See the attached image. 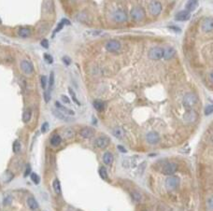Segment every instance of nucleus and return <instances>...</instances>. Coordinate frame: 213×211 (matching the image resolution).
Returning a JSON list of instances; mask_svg holds the SVG:
<instances>
[{
  "label": "nucleus",
  "mask_w": 213,
  "mask_h": 211,
  "mask_svg": "<svg viewBox=\"0 0 213 211\" xmlns=\"http://www.w3.org/2000/svg\"><path fill=\"white\" fill-rule=\"evenodd\" d=\"M197 101H198L197 96H196L195 93H186L184 96H183V99H182L183 106H184L186 109H191V108H192L193 106L196 105Z\"/></svg>",
  "instance_id": "nucleus-1"
},
{
  "label": "nucleus",
  "mask_w": 213,
  "mask_h": 211,
  "mask_svg": "<svg viewBox=\"0 0 213 211\" xmlns=\"http://www.w3.org/2000/svg\"><path fill=\"white\" fill-rule=\"evenodd\" d=\"M130 15H131V18L133 19L134 21L139 22V21L144 20V18H145V11H144L143 8H141L139 6L134 7L131 9Z\"/></svg>",
  "instance_id": "nucleus-2"
},
{
  "label": "nucleus",
  "mask_w": 213,
  "mask_h": 211,
  "mask_svg": "<svg viewBox=\"0 0 213 211\" xmlns=\"http://www.w3.org/2000/svg\"><path fill=\"white\" fill-rule=\"evenodd\" d=\"M164 49H163V48L154 47V48H151V49L149 51L148 56L150 59L157 61V60L164 58Z\"/></svg>",
  "instance_id": "nucleus-3"
},
{
  "label": "nucleus",
  "mask_w": 213,
  "mask_h": 211,
  "mask_svg": "<svg viewBox=\"0 0 213 211\" xmlns=\"http://www.w3.org/2000/svg\"><path fill=\"white\" fill-rule=\"evenodd\" d=\"M177 170H178V165L176 164V162H166V164L163 165V168H162L163 174L167 175V176L173 175Z\"/></svg>",
  "instance_id": "nucleus-4"
},
{
  "label": "nucleus",
  "mask_w": 213,
  "mask_h": 211,
  "mask_svg": "<svg viewBox=\"0 0 213 211\" xmlns=\"http://www.w3.org/2000/svg\"><path fill=\"white\" fill-rule=\"evenodd\" d=\"M162 9H163L162 4L159 1H157V0H153L149 5V11L153 16H158L161 13Z\"/></svg>",
  "instance_id": "nucleus-5"
},
{
  "label": "nucleus",
  "mask_w": 213,
  "mask_h": 211,
  "mask_svg": "<svg viewBox=\"0 0 213 211\" xmlns=\"http://www.w3.org/2000/svg\"><path fill=\"white\" fill-rule=\"evenodd\" d=\"M112 19L113 21L116 22V23H119V24H122V23H124L127 21V14L125 13L123 11L122 9H118V11H116L113 12L112 14Z\"/></svg>",
  "instance_id": "nucleus-6"
},
{
  "label": "nucleus",
  "mask_w": 213,
  "mask_h": 211,
  "mask_svg": "<svg viewBox=\"0 0 213 211\" xmlns=\"http://www.w3.org/2000/svg\"><path fill=\"white\" fill-rule=\"evenodd\" d=\"M201 30L204 33H210L213 31V18H206L203 20Z\"/></svg>",
  "instance_id": "nucleus-7"
},
{
  "label": "nucleus",
  "mask_w": 213,
  "mask_h": 211,
  "mask_svg": "<svg viewBox=\"0 0 213 211\" xmlns=\"http://www.w3.org/2000/svg\"><path fill=\"white\" fill-rule=\"evenodd\" d=\"M121 43L117 40H110L106 44V50L109 51L110 52H116L121 50Z\"/></svg>",
  "instance_id": "nucleus-8"
},
{
  "label": "nucleus",
  "mask_w": 213,
  "mask_h": 211,
  "mask_svg": "<svg viewBox=\"0 0 213 211\" xmlns=\"http://www.w3.org/2000/svg\"><path fill=\"white\" fill-rule=\"evenodd\" d=\"M180 178L178 177H169L166 180V186L169 190H175L180 185Z\"/></svg>",
  "instance_id": "nucleus-9"
},
{
  "label": "nucleus",
  "mask_w": 213,
  "mask_h": 211,
  "mask_svg": "<svg viewBox=\"0 0 213 211\" xmlns=\"http://www.w3.org/2000/svg\"><path fill=\"white\" fill-rule=\"evenodd\" d=\"M110 140L108 137H99L94 140V146L98 149H105L109 146Z\"/></svg>",
  "instance_id": "nucleus-10"
},
{
  "label": "nucleus",
  "mask_w": 213,
  "mask_h": 211,
  "mask_svg": "<svg viewBox=\"0 0 213 211\" xmlns=\"http://www.w3.org/2000/svg\"><path fill=\"white\" fill-rule=\"evenodd\" d=\"M21 69L25 75H31L34 71V68L30 62H28L26 60H23L20 64Z\"/></svg>",
  "instance_id": "nucleus-11"
},
{
  "label": "nucleus",
  "mask_w": 213,
  "mask_h": 211,
  "mask_svg": "<svg viewBox=\"0 0 213 211\" xmlns=\"http://www.w3.org/2000/svg\"><path fill=\"white\" fill-rule=\"evenodd\" d=\"M191 17V13L188 11H179L176 15H175V20L178 22H184L189 20Z\"/></svg>",
  "instance_id": "nucleus-12"
},
{
  "label": "nucleus",
  "mask_w": 213,
  "mask_h": 211,
  "mask_svg": "<svg viewBox=\"0 0 213 211\" xmlns=\"http://www.w3.org/2000/svg\"><path fill=\"white\" fill-rule=\"evenodd\" d=\"M146 139L150 144H157L160 140V136L158 135V133L156 132H150L147 134Z\"/></svg>",
  "instance_id": "nucleus-13"
},
{
  "label": "nucleus",
  "mask_w": 213,
  "mask_h": 211,
  "mask_svg": "<svg viewBox=\"0 0 213 211\" xmlns=\"http://www.w3.org/2000/svg\"><path fill=\"white\" fill-rule=\"evenodd\" d=\"M52 114L54 115V117L57 118V119H59L61 121H70L71 119L68 118V116L67 115H65V113L61 112L60 110H58V109H52Z\"/></svg>",
  "instance_id": "nucleus-14"
},
{
  "label": "nucleus",
  "mask_w": 213,
  "mask_h": 211,
  "mask_svg": "<svg viewBox=\"0 0 213 211\" xmlns=\"http://www.w3.org/2000/svg\"><path fill=\"white\" fill-rule=\"evenodd\" d=\"M55 107L57 108L58 110H60L61 112L65 113V115H67V116H73V115H75V112H74L73 110H71V109H67V108L64 107V106L61 105L58 101L55 102Z\"/></svg>",
  "instance_id": "nucleus-15"
},
{
  "label": "nucleus",
  "mask_w": 213,
  "mask_h": 211,
  "mask_svg": "<svg viewBox=\"0 0 213 211\" xmlns=\"http://www.w3.org/2000/svg\"><path fill=\"white\" fill-rule=\"evenodd\" d=\"M80 134L83 138H91L94 135V131L90 127H85V128L81 130Z\"/></svg>",
  "instance_id": "nucleus-16"
},
{
  "label": "nucleus",
  "mask_w": 213,
  "mask_h": 211,
  "mask_svg": "<svg viewBox=\"0 0 213 211\" xmlns=\"http://www.w3.org/2000/svg\"><path fill=\"white\" fill-rule=\"evenodd\" d=\"M197 7H198V0H188L185 5L186 11H188L189 12L193 11Z\"/></svg>",
  "instance_id": "nucleus-17"
},
{
  "label": "nucleus",
  "mask_w": 213,
  "mask_h": 211,
  "mask_svg": "<svg viewBox=\"0 0 213 211\" xmlns=\"http://www.w3.org/2000/svg\"><path fill=\"white\" fill-rule=\"evenodd\" d=\"M176 54V50L174 49L172 47H169V48H167V49H164V58L166 60H168V59H171L172 57H174V55Z\"/></svg>",
  "instance_id": "nucleus-18"
},
{
  "label": "nucleus",
  "mask_w": 213,
  "mask_h": 211,
  "mask_svg": "<svg viewBox=\"0 0 213 211\" xmlns=\"http://www.w3.org/2000/svg\"><path fill=\"white\" fill-rule=\"evenodd\" d=\"M112 135L115 137H117L119 139H122L124 137V131L122 128L121 127H115L113 130H112Z\"/></svg>",
  "instance_id": "nucleus-19"
},
{
  "label": "nucleus",
  "mask_w": 213,
  "mask_h": 211,
  "mask_svg": "<svg viewBox=\"0 0 213 211\" xmlns=\"http://www.w3.org/2000/svg\"><path fill=\"white\" fill-rule=\"evenodd\" d=\"M103 162L106 165H110L113 162V155L110 152H106L103 155Z\"/></svg>",
  "instance_id": "nucleus-20"
},
{
  "label": "nucleus",
  "mask_w": 213,
  "mask_h": 211,
  "mask_svg": "<svg viewBox=\"0 0 213 211\" xmlns=\"http://www.w3.org/2000/svg\"><path fill=\"white\" fill-rule=\"evenodd\" d=\"M18 35L22 37H28L31 36V30L26 27L20 28V29L18 30Z\"/></svg>",
  "instance_id": "nucleus-21"
},
{
  "label": "nucleus",
  "mask_w": 213,
  "mask_h": 211,
  "mask_svg": "<svg viewBox=\"0 0 213 211\" xmlns=\"http://www.w3.org/2000/svg\"><path fill=\"white\" fill-rule=\"evenodd\" d=\"M43 9L47 13H50L52 9V0H44L43 1Z\"/></svg>",
  "instance_id": "nucleus-22"
},
{
  "label": "nucleus",
  "mask_w": 213,
  "mask_h": 211,
  "mask_svg": "<svg viewBox=\"0 0 213 211\" xmlns=\"http://www.w3.org/2000/svg\"><path fill=\"white\" fill-rule=\"evenodd\" d=\"M74 136H75V131L72 128H65L63 131V137L65 138L69 139V138H72Z\"/></svg>",
  "instance_id": "nucleus-23"
},
{
  "label": "nucleus",
  "mask_w": 213,
  "mask_h": 211,
  "mask_svg": "<svg viewBox=\"0 0 213 211\" xmlns=\"http://www.w3.org/2000/svg\"><path fill=\"white\" fill-rule=\"evenodd\" d=\"M27 206H29V208L31 209H37L38 207V204L37 202V200L34 197H29L27 199Z\"/></svg>",
  "instance_id": "nucleus-24"
},
{
  "label": "nucleus",
  "mask_w": 213,
  "mask_h": 211,
  "mask_svg": "<svg viewBox=\"0 0 213 211\" xmlns=\"http://www.w3.org/2000/svg\"><path fill=\"white\" fill-rule=\"evenodd\" d=\"M61 142H62V138H61V137L59 135H54L51 138V144L53 147L59 146L60 144H61Z\"/></svg>",
  "instance_id": "nucleus-25"
},
{
  "label": "nucleus",
  "mask_w": 213,
  "mask_h": 211,
  "mask_svg": "<svg viewBox=\"0 0 213 211\" xmlns=\"http://www.w3.org/2000/svg\"><path fill=\"white\" fill-rule=\"evenodd\" d=\"M52 187H53V190H54V191H55L57 194H61V193H62V188H61L60 181L58 180L57 178L53 180V182H52Z\"/></svg>",
  "instance_id": "nucleus-26"
},
{
  "label": "nucleus",
  "mask_w": 213,
  "mask_h": 211,
  "mask_svg": "<svg viewBox=\"0 0 213 211\" xmlns=\"http://www.w3.org/2000/svg\"><path fill=\"white\" fill-rule=\"evenodd\" d=\"M93 105H94V108L97 111H103L105 109V103L100 100H95L93 103Z\"/></svg>",
  "instance_id": "nucleus-27"
},
{
  "label": "nucleus",
  "mask_w": 213,
  "mask_h": 211,
  "mask_svg": "<svg viewBox=\"0 0 213 211\" xmlns=\"http://www.w3.org/2000/svg\"><path fill=\"white\" fill-rule=\"evenodd\" d=\"M31 117H32V110L30 109H27L24 110V116H23V121L24 122L27 123L29 121L31 120Z\"/></svg>",
  "instance_id": "nucleus-28"
},
{
  "label": "nucleus",
  "mask_w": 213,
  "mask_h": 211,
  "mask_svg": "<svg viewBox=\"0 0 213 211\" xmlns=\"http://www.w3.org/2000/svg\"><path fill=\"white\" fill-rule=\"evenodd\" d=\"M65 24H69V22L68 20H66V19H63V20L60 22V24L57 25L56 27V29L54 30V33H57V32H59L63 29V27L65 26Z\"/></svg>",
  "instance_id": "nucleus-29"
},
{
  "label": "nucleus",
  "mask_w": 213,
  "mask_h": 211,
  "mask_svg": "<svg viewBox=\"0 0 213 211\" xmlns=\"http://www.w3.org/2000/svg\"><path fill=\"white\" fill-rule=\"evenodd\" d=\"M30 178H31V180L34 182V183H35L36 185H37L38 183H40V178L38 177V175H37V174H36V173H32V174L30 175Z\"/></svg>",
  "instance_id": "nucleus-30"
},
{
  "label": "nucleus",
  "mask_w": 213,
  "mask_h": 211,
  "mask_svg": "<svg viewBox=\"0 0 213 211\" xmlns=\"http://www.w3.org/2000/svg\"><path fill=\"white\" fill-rule=\"evenodd\" d=\"M20 150H21V143L19 140H16L13 143V151L15 153H18Z\"/></svg>",
  "instance_id": "nucleus-31"
},
{
  "label": "nucleus",
  "mask_w": 213,
  "mask_h": 211,
  "mask_svg": "<svg viewBox=\"0 0 213 211\" xmlns=\"http://www.w3.org/2000/svg\"><path fill=\"white\" fill-rule=\"evenodd\" d=\"M99 175L100 177L103 178V179H106L108 178V172H106V168L105 167H101L99 169Z\"/></svg>",
  "instance_id": "nucleus-32"
},
{
  "label": "nucleus",
  "mask_w": 213,
  "mask_h": 211,
  "mask_svg": "<svg viewBox=\"0 0 213 211\" xmlns=\"http://www.w3.org/2000/svg\"><path fill=\"white\" fill-rule=\"evenodd\" d=\"M132 197H133V199L135 201V202H140L141 199H142V195L139 193H138V191H135V193H133L132 194Z\"/></svg>",
  "instance_id": "nucleus-33"
},
{
  "label": "nucleus",
  "mask_w": 213,
  "mask_h": 211,
  "mask_svg": "<svg viewBox=\"0 0 213 211\" xmlns=\"http://www.w3.org/2000/svg\"><path fill=\"white\" fill-rule=\"evenodd\" d=\"M53 85H54V73L52 72L50 75V80H49V90L52 89Z\"/></svg>",
  "instance_id": "nucleus-34"
},
{
  "label": "nucleus",
  "mask_w": 213,
  "mask_h": 211,
  "mask_svg": "<svg viewBox=\"0 0 213 211\" xmlns=\"http://www.w3.org/2000/svg\"><path fill=\"white\" fill-rule=\"evenodd\" d=\"M40 82H41V87L46 90L47 88V84H48V80H47V78H46V76H41V78H40Z\"/></svg>",
  "instance_id": "nucleus-35"
},
{
  "label": "nucleus",
  "mask_w": 213,
  "mask_h": 211,
  "mask_svg": "<svg viewBox=\"0 0 213 211\" xmlns=\"http://www.w3.org/2000/svg\"><path fill=\"white\" fill-rule=\"evenodd\" d=\"M68 92H69V93H70V95L72 96V99H73V101H75V103L77 104V105H81V103L79 102V100L77 99V97H76V94H75V93L73 92V90L71 89V88H68Z\"/></svg>",
  "instance_id": "nucleus-36"
},
{
  "label": "nucleus",
  "mask_w": 213,
  "mask_h": 211,
  "mask_svg": "<svg viewBox=\"0 0 213 211\" xmlns=\"http://www.w3.org/2000/svg\"><path fill=\"white\" fill-rule=\"evenodd\" d=\"M211 113H213V105H209L208 107H206L205 109V115L206 116H208Z\"/></svg>",
  "instance_id": "nucleus-37"
},
{
  "label": "nucleus",
  "mask_w": 213,
  "mask_h": 211,
  "mask_svg": "<svg viewBox=\"0 0 213 211\" xmlns=\"http://www.w3.org/2000/svg\"><path fill=\"white\" fill-rule=\"evenodd\" d=\"M51 90H47L44 92V99H45V102L46 103H49V101L51 100V93H50Z\"/></svg>",
  "instance_id": "nucleus-38"
},
{
  "label": "nucleus",
  "mask_w": 213,
  "mask_h": 211,
  "mask_svg": "<svg viewBox=\"0 0 213 211\" xmlns=\"http://www.w3.org/2000/svg\"><path fill=\"white\" fill-rule=\"evenodd\" d=\"M44 59L47 61V63H48V64H52V63L53 62L52 57L50 54H48V53H45V54H44Z\"/></svg>",
  "instance_id": "nucleus-39"
},
{
  "label": "nucleus",
  "mask_w": 213,
  "mask_h": 211,
  "mask_svg": "<svg viewBox=\"0 0 213 211\" xmlns=\"http://www.w3.org/2000/svg\"><path fill=\"white\" fill-rule=\"evenodd\" d=\"M169 28V30L173 31V32H176V33H180L181 30H180V28L179 26H175V25H171L168 27Z\"/></svg>",
  "instance_id": "nucleus-40"
},
{
  "label": "nucleus",
  "mask_w": 213,
  "mask_h": 211,
  "mask_svg": "<svg viewBox=\"0 0 213 211\" xmlns=\"http://www.w3.org/2000/svg\"><path fill=\"white\" fill-rule=\"evenodd\" d=\"M208 206L210 211H213V197H210L208 200Z\"/></svg>",
  "instance_id": "nucleus-41"
},
{
  "label": "nucleus",
  "mask_w": 213,
  "mask_h": 211,
  "mask_svg": "<svg viewBox=\"0 0 213 211\" xmlns=\"http://www.w3.org/2000/svg\"><path fill=\"white\" fill-rule=\"evenodd\" d=\"M11 201H12V199H11V196H7V197H5V199H4V205H5V206L11 205Z\"/></svg>",
  "instance_id": "nucleus-42"
},
{
  "label": "nucleus",
  "mask_w": 213,
  "mask_h": 211,
  "mask_svg": "<svg viewBox=\"0 0 213 211\" xmlns=\"http://www.w3.org/2000/svg\"><path fill=\"white\" fill-rule=\"evenodd\" d=\"M48 129H49V123L48 122H44L42 124V126H41V132L42 133H46L48 131Z\"/></svg>",
  "instance_id": "nucleus-43"
},
{
  "label": "nucleus",
  "mask_w": 213,
  "mask_h": 211,
  "mask_svg": "<svg viewBox=\"0 0 213 211\" xmlns=\"http://www.w3.org/2000/svg\"><path fill=\"white\" fill-rule=\"evenodd\" d=\"M61 99H62V101H63L64 103H65V104H70V99L67 97L66 95H65V94L61 95Z\"/></svg>",
  "instance_id": "nucleus-44"
},
{
  "label": "nucleus",
  "mask_w": 213,
  "mask_h": 211,
  "mask_svg": "<svg viewBox=\"0 0 213 211\" xmlns=\"http://www.w3.org/2000/svg\"><path fill=\"white\" fill-rule=\"evenodd\" d=\"M87 34H89L90 36H98L101 34V31H90V32H87Z\"/></svg>",
  "instance_id": "nucleus-45"
},
{
  "label": "nucleus",
  "mask_w": 213,
  "mask_h": 211,
  "mask_svg": "<svg viewBox=\"0 0 213 211\" xmlns=\"http://www.w3.org/2000/svg\"><path fill=\"white\" fill-rule=\"evenodd\" d=\"M41 46L44 47L45 49H48V48H49V43H48V40L47 39H43L41 41Z\"/></svg>",
  "instance_id": "nucleus-46"
},
{
  "label": "nucleus",
  "mask_w": 213,
  "mask_h": 211,
  "mask_svg": "<svg viewBox=\"0 0 213 211\" xmlns=\"http://www.w3.org/2000/svg\"><path fill=\"white\" fill-rule=\"evenodd\" d=\"M63 61H64V63H65L66 65H70V63H71V61H70V59L68 58V57H64V58H63Z\"/></svg>",
  "instance_id": "nucleus-47"
},
{
  "label": "nucleus",
  "mask_w": 213,
  "mask_h": 211,
  "mask_svg": "<svg viewBox=\"0 0 213 211\" xmlns=\"http://www.w3.org/2000/svg\"><path fill=\"white\" fill-rule=\"evenodd\" d=\"M118 150H121L122 153H125V152H126V150H125L123 147H122V146H118Z\"/></svg>",
  "instance_id": "nucleus-48"
},
{
  "label": "nucleus",
  "mask_w": 213,
  "mask_h": 211,
  "mask_svg": "<svg viewBox=\"0 0 213 211\" xmlns=\"http://www.w3.org/2000/svg\"><path fill=\"white\" fill-rule=\"evenodd\" d=\"M28 172L30 173V166H27V168H26V171H25V173H24V176H25V177L28 176Z\"/></svg>",
  "instance_id": "nucleus-49"
},
{
  "label": "nucleus",
  "mask_w": 213,
  "mask_h": 211,
  "mask_svg": "<svg viewBox=\"0 0 213 211\" xmlns=\"http://www.w3.org/2000/svg\"><path fill=\"white\" fill-rule=\"evenodd\" d=\"M209 80H210V81L213 83V71L209 74Z\"/></svg>",
  "instance_id": "nucleus-50"
},
{
  "label": "nucleus",
  "mask_w": 213,
  "mask_h": 211,
  "mask_svg": "<svg viewBox=\"0 0 213 211\" xmlns=\"http://www.w3.org/2000/svg\"><path fill=\"white\" fill-rule=\"evenodd\" d=\"M2 24V21H1V19H0V24Z\"/></svg>",
  "instance_id": "nucleus-51"
},
{
  "label": "nucleus",
  "mask_w": 213,
  "mask_h": 211,
  "mask_svg": "<svg viewBox=\"0 0 213 211\" xmlns=\"http://www.w3.org/2000/svg\"><path fill=\"white\" fill-rule=\"evenodd\" d=\"M143 211H149V210H143Z\"/></svg>",
  "instance_id": "nucleus-52"
}]
</instances>
